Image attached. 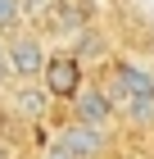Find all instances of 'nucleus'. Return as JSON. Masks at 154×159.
I'll list each match as a JSON object with an SVG mask.
<instances>
[{
    "label": "nucleus",
    "instance_id": "1",
    "mask_svg": "<svg viewBox=\"0 0 154 159\" xmlns=\"http://www.w3.org/2000/svg\"><path fill=\"white\" fill-rule=\"evenodd\" d=\"M0 55H5V68H9V77H18V82H32V77H46V46H41V37L36 32H14L5 46H0Z\"/></svg>",
    "mask_w": 154,
    "mask_h": 159
},
{
    "label": "nucleus",
    "instance_id": "2",
    "mask_svg": "<svg viewBox=\"0 0 154 159\" xmlns=\"http://www.w3.org/2000/svg\"><path fill=\"white\" fill-rule=\"evenodd\" d=\"M113 114H118V100L109 96V91H100V86H82L73 96V123H86V127H100L104 132L109 123H113Z\"/></svg>",
    "mask_w": 154,
    "mask_h": 159
},
{
    "label": "nucleus",
    "instance_id": "3",
    "mask_svg": "<svg viewBox=\"0 0 154 159\" xmlns=\"http://www.w3.org/2000/svg\"><path fill=\"white\" fill-rule=\"evenodd\" d=\"M41 86H46L50 96H68L73 100L77 91H82V68H77V59H73V55H50Z\"/></svg>",
    "mask_w": 154,
    "mask_h": 159
},
{
    "label": "nucleus",
    "instance_id": "4",
    "mask_svg": "<svg viewBox=\"0 0 154 159\" xmlns=\"http://www.w3.org/2000/svg\"><path fill=\"white\" fill-rule=\"evenodd\" d=\"M59 146L68 150L73 159H100L104 146H109V136L100 132V127H86V123H68L59 132Z\"/></svg>",
    "mask_w": 154,
    "mask_h": 159
},
{
    "label": "nucleus",
    "instance_id": "5",
    "mask_svg": "<svg viewBox=\"0 0 154 159\" xmlns=\"http://www.w3.org/2000/svg\"><path fill=\"white\" fill-rule=\"evenodd\" d=\"M118 96L127 105H141V100H154V77L136 64H122L118 68Z\"/></svg>",
    "mask_w": 154,
    "mask_h": 159
},
{
    "label": "nucleus",
    "instance_id": "6",
    "mask_svg": "<svg viewBox=\"0 0 154 159\" xmlns=\"http://www.w3.org/2000/svg\"><path fill=\"white\" fill-rule=\"evenodd\" d=\"M14 109L23 114V118H41V114L50 109V91H46V86H32V82H18V91H14Z\"/></svg>",
    "mask_w": 154,
    "mask_h": 159
},
{
    "label": "nucleus",
    "instance_id": "7",
    "mask_svg": "<svg viewBox=\"0 0 154 159\" xmlns=\"http://www.w3.org/2000/svg\"><path fill=\"white\" fill-rule=\"evenodd\" d=\"M23 18H27L23 0H0V37L5 41H9L14 32H23Z\"/></svg>",
    "mask_w": 154,
    "mask_h": 159
},
{
    "label": "nucleus",
    "instance_id": "8",
    "mask_svg": "<svg viewBox=\"0 0 154 159\" xmlns=\"http://www.w3.org/2000/svg\"><path fill=\"white\" fill-rule=\"evenodd\" d=\"M46 159H73V155H68V150H64V146H59V141H55V146H50V150H46Z\"/></svg>",
    "mask_w": 154,
    "mask_h": 159
}]
</instances>
